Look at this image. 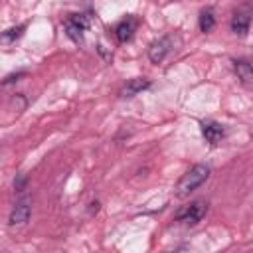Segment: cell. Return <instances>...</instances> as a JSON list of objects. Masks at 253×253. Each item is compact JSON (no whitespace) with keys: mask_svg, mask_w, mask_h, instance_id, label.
Segmentation results:
<instances>
[{"mask_svg":"<svg viewBox=\"0 0 253 253\" xmlns=\"http://www.w3.org/2000/svg\"><path fill=\"white\" fill-rule=\"evenodd\" d=\"M210 176V166L208 164H196L194 168H190L176 184V196L178 198H186L190 196L194 190H198Z\"/></svg>","mask_w":253,"mask_h":253,"instance_id":"1","label":"cell"},{"mask_svg":"<svg viewBox=\"0 0 253 253\" xmlns=\"http://www.w3.org/2000/svg\"><path fill=\"white\" fill-rule=\"evenodd\" d=\"M206 213H208V204L204 200H196V202H192L190 206H186V208H182L178 211L176 221L186 223V225H196V223H200L204 219Z\"/></svg>","mask_w":253,"mask_h":253,"instance_id":"2","label":"cell"},{"mask_svg":"<svg viewBox=\"0 0 253 253\" xmlns=\"http://www.w3.org/2000/svg\"><path fill=\"white\" fill-rule=\"evenodd\" d=\"M87 28H89V18L85 14H73L65 20V34L75 43L83 42V34H85Z\"/></svg>","mask_w":253,"mask_h":253,"instance_id":"3","label":"cell"},{"mask_svg":"<svg viewBox=\"0 0 253 253\" xmlns=\"http://www.w3.org/2000/svg\"><path fill=\"white\" fill-rule=\"evenodd\" d=\"M170 51H172V38L164 36V38H160V40H156V42L150 43V47H148V59L152 63H160V61L166 59V55Z\"/></svg>","mask_w":253,"mask_h":253,"instance_id":"4","label":"cell"},{"mask_svg":"<svg viewBox=\"0 0 253 253\" xmlns=\"http://www.w3.org/2000/svg\"><path fill=\"white\" fill-rule=\"evenodd\" d=\"M30 215H32V200L30 198H22L14 206V210H12L10 217H8V223L10 225H24L30 219Z\"/></svg>","mask_w":253,"mask_h":253,"instance_id":"5","label":"cell"},{"mask_svg":"<svg viewBox=\"0 0 253 253\" xmlns=\"http://www.w3.org/2000/svg\"><path fill=\"white\" fill-rule=\"evenodd\" d=\"M136 26H138L136 18H130V16H128V18L121 20V22L115 26V38H117L121 43L130 42L132 36H134V32H136Z\"/></svg>","mask_w":253,"mask_h":253,"instance_id":"6","label":"cell"},{"mask_svg":"<svg viewBox=\"0 0 253 253\" xmlns=\"http://www.w3.org/2000/svg\"><path fill=\"white\" fill-rule=\"evenodd\" d=\"M202 134L210 144H217L225 136V128L215 121H208V123L202 125Z\"/></svg>","mask_w":253,"mask_h":253,"instance_id":"7","label":"cell"},{"mask_svg":"<svg viewBox=\"0 0 253 253\" xmlns=\"http://www.w3.org/2000/svg\"><path fill=\"white\" fill-rule=\"evenodd\" d=\"M249 24H251V16L249 12H235L231 18V32L237 36H245L249 32Z\"/></svg>","mask_w":253,"mask_h":253,"instance_id":"8","label":"cell"},{"mask_svg":"<svg viewBox=\"0 0 253 253\" xmlns=\"http://www.w3.org/2000/svg\"><path fill=\"white\" fill-rule=\"evenodd\" d=\"M233 69H235L237 77L241 79V83L249 87L251 81H253V69H251V63H249L247 59H235V61H233Z\"/></svg>","mask_w":253,"mask_h":253,"instance_id":"9","label":"cell"},{"mask_svg":"<svg viewBox=\"0 0 253 253\" xmlns=\"http://www.w3.org/2000/svg\"><path fill=\"white\" fill-rule=\"evenodd\" d=\"M150 87L148 79H130L123 89H121V97H134L138 93H142L144 89Z\"/></svg>","mask_w":253,"mask_h":253,"instance_id":"10","label":"cell"},{"mask_svg":"<svg viewBox=\"0 0 253 253\" xmlns=\"http://www.w3.org/2000/svg\"><path fill=\"white\" fill-rule=\"evenodd\" d=\"M198 26H200L202 32H210V30H213V26H215V16H213V10H211V8L202 10L200 20H198Z\"/></svg>","mask_w":253,"mask_h":253,"instance_id":"11","label":"cell"},{"mask_svg":"<svg viewBox=\"0 0 253 253\" xmlns=\"http://www.w3.org/2000/svg\"><path fill=\"white\" fill-rule=\"evenodd\" d=\"M24 28H26V26H18V28H10V30H6V32H2V34H0V40H2V42H6V43H10V42H14V40H18V38L22 36V32H24Z\"/></svg>","mask_w":253,"mask_h":253,"instance_id":"12","label":"cell"},{"mask_svg":"<svg viewBox=\"0 0 253 253\" xmlns=\"http://www.w3.org/2000/svg\"><path fill=\"white\" fill-rule=\"evenodd\" d=\"M26 182H28V180H26V176H22V174H20V176L14 180V188H16V192H22V190H24V186H26Z\"/></svg>","mask_w":253,"mask_h":253,"instance_id":"13","label":"cell"}]
</instances>
